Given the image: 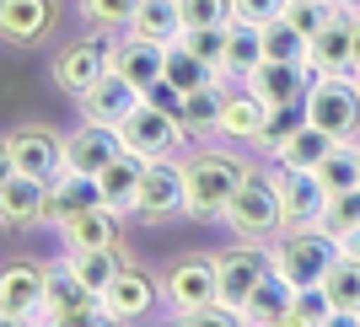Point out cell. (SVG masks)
I'll return each mask as SVG.
<instances>
[{
    "mask_svg": "<svg viewBox=\"0 0 360 327\" xmlns=\"http://www.w3.org/2000/svg\"><path fill=\"white\" fill-rule=\"evenodd\" d=\"M221 220L231 225L237 236H248V241L280 236V231H285V194H280V178L248 166V178H242V188L231 194V204H226Z\"/></svg>",
    "mask_w": 360,
    "mask_h": 327,
    "instance_id": "6da1fadb",
    "label": "cell"
},
{
    "mask_svg": "<svg viewBox=\"0 0 360 327\" xmlns=\"http://www.w3.org/2000/svg\"><path fill=\"white\" fill-rule=\"evenodd\" d=\"M183 172H188V215L194 220H221L231 194L248 178V161L226 156V150H194L183 161Z\"/></svg>",
    "mask_w": 360,
    "mask_h": 327,
    "instance_id": "7a4b0ae2",
    "label": "cell"
},
{
    "mask_svg": "<svg viewBox=\"0 0 360 327\" xmlns=\"http://www.w3.org/2000/svg\"><path fill=\"white\" fill-rule=\"evenodd\" d=\"M269 253H274V268H280L296 290L323 284V274L345 258L339 253V236H333L328 225H290V231H280V241H274Z\"/></svg>",
    "mask_w": 360,
    "mask_h": 327,
    "instance_id": "3957f363",
    "label": "cell"
},
{
    "mask_svg": "<svg viewBox=\"0 0 360 327\" xmlns=\"http://www.w3.org/2000/svg\"><path fill=\"white\" fill-rule=\"evenodd\" d=\"M307 124L328 129L333 140H355L360 134V75H312L307 86Z\"/></svg>",
    "mask_w": 360,
    "mask_h": 327,
    "instance_id": "277c9868",
    "label": "cell"
},
{
    "mask_svg": "<svg viewBox=\"0 0 360 327\" xmlns=\"http://www.w3.org/2000/svg\"><path fill=\"white\" fill-rule=\"evenodd\" d=\"M188 209V172H183L178 156H156L146 161V178H140L135 194V215L140 220H172Z\"/></svg>",
    "mask_w": 360,
    "mask_h": 327,
    "instance_id": "5b68a950",
    "label": "cell"
},
{
    "mask_svg": "<svg viewBox=\"0 0 360 327\" xmlns=\"http://www.w3.org/2000/svg\"><path fill=\"white\" fill-rule=\"evenodd\" d=\"M162 300L183 322H194L210 300H221V279H215V258H178L162 279Z\"/></svg>",
    "mask_w": 360,
    "mask_h": 327,
    "instance_id": "8992f818",
    "label": "cell"
},
{
    "mask_svg": "<svg viewBox=\"0 0 360 327\" xmlns=\"http://www.w3.org/2000/svg\"><path fill=\"white\" fill-rule=\"evenodd\" d=\"M119 134H124V150L156 161V156H178V145H183L188 129H183V119H172V113H162V107H150L146 97H140V107L119 124Z\"/></svg>",
    "mask_w": 360,
    "mask_h": 327,
    "instance_id": "52a82bcc",
    "label": "cell"
},
{
    "mask_svg": "<svg viewBox=\"0 0 360 327\" xmlns=\"http://www.w3.org/2000/svg\"><path fill=\"white\" fill-rule=\"evenodd\" d=\"M274 268V253L269 247H258V241H248V247H231V253L215 258V279H221V300H231V306H248V295H253L258 284H264V274Z\"/></svg>",
    "mask_w": 360,
    "mask_h": 327,
    "instance_id": "ba28073f",
    "label": "cell"
},
{
    "mask_svg": "<svg viewBox=\"0 0 360 327\" xmlns=\"http://www.w3.org/2000/svg\"><path fill=\"white\" fill-rule=\"evenodd\" d=\"M6 166H16V172H32V178H60L65 172V140L54 129H11L6 134Z\"/></svg>",
    "mask_w": 360,
    "mask_h": 327,
    "instance_id": "9c48e42d",
    "label": "cell"
},
{
    "mask_svg": "<svg viewBox=\"0 0 360 327\" xmlns=\"http://www.w3.org/2000/svg\"><path fill=\"white\" fill-rule=\"evenodd\" d=\"M44 295H49V268L38 263H11L0 274V316L6 322H38L44 316Z\"/></svg>",
    "mask_w": 360,
    "mask_h": 327,
    "instance_id": "30bf717a",
    "label": "cell"
},
{
    "mask_svg": "<svg viewBox=\"0 0 360 327\" xmlns=\"http://www.w3.org/2000/svg\"><path fill=\"white\" fill-rule=\"evenodd\" d=\"M280 194H285V231L290 225H323L328 220V188L317 166H280Z\"/></svg>",
    "mask_w": 360,
    "mask_h": 327,
    "instance_id": "8fae6325",
    "label": "cell"
},
{
    "mask_svg": "<svg viewBox=\"0 0 360 327\" xmlns=\"http://www.w3.org/2000/svg\"><path fill=\"white\" fill-rule=\"evenodd\" d=\"M0 220L6 225L49 220V178H32V172L6 166V178H0Z\"/></svg>",
    "mask_w": 360,
    "mask_h": 327,
    "instance_id": "7c38bea8",
    "label": "cell"
},
{
    "mask_svg": "<svg viewBox=\"0 0 360 327\" xmlns=\"http://www.w3.org/2000/svg\"><path fill=\"white\" fill-rule=\"evenodd\" d=\"M307 70L312 75H349L355 70V11H339L323 32H312Z\"/></svg>",
    "mask_w": 360,
    "mask_h": 327,
    "instance_id": "4fadbf2b",
    "label": "cell"
},
{
    "mask_svg": "<svg viewBox=\"0 0 360 327\" xmlns=\"http://www.w3.org/2000/svg\"><path fill=\"white\" fill-rule=\"evenodd\" d=\"M103 75H108V44H103V38L70 44V48L60 54V60H54V86H60V91H70L75 102H81V97H86V91L97 86Z\"/></svg>",
    "mask_w": 360,
    "mask_h": 327,
    "instance_id": "5bb4252c",
    "label": "cell"
},
{
    "mask_svg": "<svg viewBox=\"0 0 360 327\" xmlns=\"http://www.w3.org/2000/svg\"><path fill=\"white\" fill-rule=\"evenodd\" d=\"M156 295H162V284L150 279L146 268H119V279L103 290V306L113 322H140V316H150V306H156Z\"/></svg>",
    "mask_w": 360,
    "mask_h": 327,
    "instance_id": "9a60e30c",
    "label": "cell"
},
{
    "mask_svg": "<svg viewBox=\"0 0 360 327\" xmlns=\"http://www.w3.org/2000/svg\"><path fill=\"white\" fill-rule=\"evenodd\" d=\"M108 70H119L124 81H135L146 91L156 75H167V44H150V38L124 32L119 44H108Z\"/></svg>",
    "mask_w": 360,
    "mask_h": 327,
    "instance_id": "2e32d148",
    "label": "cell"
},
{
    "mask_svg": "<svg viewBox=\"0 0 360 327\" xmlns=\"http://www.w3.org/2000/svg\"><path fill=\"white\" fill-rule=\"evenodd\" d=\"M113 156H124V134L113 124H81L75 134H65V166L75 172H103Z\"/></svg>",
    "mask_w": 360,
    "mask_h": 327,
    "instance_id": "e0dca14e",
    "label": "cell"
},
{
    "mask_svg": "<svg viewBox=\"0 0 360 327\" xmlns=\"http://www.w3.org/2000/svg\"><path fill=\"white\" fill-rule=\"evenodd\" d=\"M248 86H253L269 107H296V102H307L312 70H307V65H290V60H264L253 75H248Z\"/></svg>",
    "mask_w": 360,
    "mask_h": 327,
    "instance_id": "ac0fdd59",
    "label": "cell"
},
{
    "mask_svg": "<svg viewBox=\"0 0 360 327\" xmlns=\"http://www.w3.org/2000/svg\"><path fill=\"white\" fill-rule=\"evenodd\" d=\"M135 107H140V86H135V81H124L119 70H108L103 81H97V86L81 97V119H91V124H113V129H119V124L129 119Z\"/></svg>",
    "mask_w": 360,
    "mask_h": 327,
    "instance_id": "d6986e66",
    "label": "cell"
},
{
    "mask_svg": "<svg viewBox=\"0 0 360 327\" xmlns=\"http://www.w3.org/2000/svg\"><path fill=\"white\" fill-rule=\"evenodd\" d=\"M97 204H108L97 172H75V166H65L60 178L49 182V220H54V225H65L70 215H86V209H97Z\"/></svg>",
    "mask_w": 360,
    "mask_h": 327,
    "instance_id": "ffe728a7",
    "label": "cell"
},
{
    "mask_svg": "<svg viewBox=\"0 0 360 327\" xmlns=\"http://www.w3.org/2000/svg\"><path fill=\"white\" fill-rule=\"evenodd\" d=\"M274 107L258 97L248 81H237V91H226V113H221V134L226 140H253L258 145V134H264V124H269Z\"/></svg>",
    "mask_w": 360,
    "mask_h": 327,
    "instance_id": "44dd1931",
    "label": "cell"
},
{
    "mask_svg": "<svg viewBox=\"0 0 360 327\" xmlns=\"http://www.w3.org/2000/svg\"><path fill=\"white\" fill-rule=\"evenodd\" d=\"M290 306H296V284H290L280 268H269V274H264V284L248 295L242 316H248L253 327H280V322H290Z\"/></svg>",
    "mask_w": 360,
    "mask_h": 327,
    "instance_id": "7402d4cb",
    "label": "cell"
},
{
    "mask_svg": "<svg viewBox=\"0 0 360 327\" xmlns=\"http://www.w3.org/2000/svg\"><path fill=\"white\" fill-rule=\"evenodd\" d=\"M140 178H146V156H135V150L113 156V161H108L103 172H97V182H103V199H108V209H119V215H135Z\"/></svg>",
    "mask_w": 360,
    "mask_h": 327,
    "instance_id": "603a6c76",
    "label": "cell"
},
{
    "mask_svg": "<svg viewBox=\"0 0 360 327\" xmlns=\"http://www.w3.org/2000/svg\"><path fill=\"white\" fill-rule=\"evenodd\" d=\"M60 236L70 253H86V247H119V209H86V215H70V220L60 225Z\"/></svg>",
    "mask_w": 360,
    "mask_h": 327,
    "instance_id": "cb8c5ba5",
    "label": "cell"
},
{
    "mask_svg": "<svg viewBox=\"0 0 360 327\" xmlns=\"http://www.w3.org/2000/svg\"><path fill=\"white\" fill-rule=\"evenodd\" d=\"M54 27V0H0V32L11 44H38Z\"/></svg>",
    "mask_w": 360,
    "mask_h": 327,
    "instance_id": "d4e9b609",
    "label": "cell"
},
{
    "mask_svg": "<svg viewBox=\"0 0 360 327\" xmlns=\"http://www.w3.org/2000/svg\"><path fill=\"white\" fill-rule=\"evenodd\" d=\"M135 38H150V44H178L183 38V6L178 0H140V11L129 16V27Z\"/></svg>",
    "mask_w": 360,
    "mask_h": 327,
    "instance_id": "484cf974",
    "label": "cell"
},
{
    "mask_svg": "<svg viewBox=\"0 0 360 327\" xmlns=\"http://www.w3.org/2000/svg\"><path fill=\"white\" fill-rule=\"evenodd\" d=\"M264 65V27L258 22H231V44H226V81H248V75Z\"/></svg>",
    "mask_w": 360,
    "mask_h": 327,
    "instance_id": "4316f807",
    "label": "cell"
},
{
    "mask_svg": "<svg viewBox=\"0 0 360 327\" xmlns=\"http://www.w3.org/2000/svg\"><path fill=\"white\" fill-rule=\"evenodd\" d=\"M323 290H328L333 306H339V322L360 327V258H339V263L323 274Z\"/></svg>",
    "mask_w": 360,
    "mask_h": 327,
    "instance_id": "83f0119b",
    "label": "cell"
},
{
    "mask_svg": "<svg viewBox=\"0 0 360 327\" xmlns=\"http://www.w3.org/2000/svg\"><path fill=\"white\" fill-rule=\"evenodd\" d=\"M333 145H339V140H333L328 129H317V124H301V129L290 134L285 145L274 150V161H280V166H323V156H328Z\"/></svg>",
    "mask_w": 360,
    "mask_h": 327,
    "instance_id": "f1b7e54d",
    "label": "cell"
},
{
    "mask_svg": "<svg viewBox=\"0 0 360 327\" xmlns=\"http://www.w3.org/2000/svg\"><path fill=\"white\" fill-rule=\"evenodd\" d=\"M221 113H226V86L210 81V86L188 91V102H183V129L188 134H221Z\"/></svg>",
    "mask_w": 360,
    "mask_h": 327,
    "instance_id": "f546056e",
    "label": "cell"
},
{
    "mask_svg": "<svg viewBox=\"0 0 360 327\" xmlns=\"http://www.w3.org/2000/svg\"><path fill=\"white\" fill-rule=\"evenodd\" d=\"M167 81H178L183 91H199V86H210V81H221V70L210 60H199L194 48H188V38H178V44H167Z\"/></svg>",
    "mask_w": 360,
    "mask_h": 327,
    "instance_id": "4dcf8cb0",
    "label": "cell"
},
{
    "mask_svg": "<svg viewBox=\"0 0 360 327\" xmlns=\"http://www.w3.org/2000/svg\"><path fill=\"white\" fill-rule=\"evenodd\" d=\"M65 263L75 268V279L86 284V290H97L103 295L108 284L119 279V268H124V258H119V247H86V253H70Z\"/></svg>",
    "mask_w": 360,
    "mask_h": 327,
    "instance_id": "1f68e13d",
    "label": "cell"
},
{
    "mask_svg": "<svg viewBox=\"0 0 360 327\" xmlns=\"http://www.w3.org/2000/svg\"><path fill=\"white\" fill-rule=\"evenodd\" d=\"M317 178H323V188H328V194L360 188V145H355V140H339V145H333L328 156H323Z\"/></svg>",
    "mask_w": 360,
    "mask_h": 327,
    "instance_id": "d6a6232c",
    "label": "cell"
},
{
    "mask_svg": "<svg viewBox=\"0 0 360 327\" xmlns=\"http://www.w3.org/2000/svg\"><path fill=\"white\" fill-rule=\"evenodd\" d=\"M339 322V306L323 284H307L296 290V306H290V327H333Z\"/></svg>",
    "mask_w": 360,
    "mask_h": 327,
    "instance_id": "836d02e7",
    "label": "cell"
},
{
    "mask_svg": "<svg viewBox=\"0 0 360 327\" xmlns=\"http://www.w3.org/2000/svg\"><path fill=\"white\" fill-rule=\"evenodd\" d=\"M183 6V32L188 27H226L237 22V0H178Z\"/></svg>",
    "mask_w": 360,
    "mask_h": 327,
    "instance_id": "e575fe53",
    "label": "cell"
},
{
    "mask_svg": "<svg viewBox=\"0 0 360 327\" xmlns=\"http://www.w3.org/2000/svg\"><path fill=\"white\" fill-rule=\"evenodd\" d=\"M140 11V0H81V16H86L91 27H129V16Z\"/></svg>",
    "mask_w": 360,
    "mask_h": 327,
    "instance_id": "d590c367",
    "label": "cell"
},
{
    "mask_svg": "<svg viewBox=\"0 0 360 327\" xmlns=\"http://www.w3.org/2000/svg\"><path fill=\"white\" fill-rule=\"evenodd\" d=\"M183 38H188V48H194L199 60H210L215 70H226V44H231V22H226V27H188Z\"/></svg>",
    "mask_w": 360,
    "mask_h": 327,
    "instance_id": "8d00e7d4",
    "label": "cell"
},
{
    "mask_svg": "<svg viewBox=\"0 0 360 327\" xmlns=\"http://www.w3.org/2000/svg\"><path fill=\"white\" fill-rule=\"evenodd\" d=\"M301 124H307V107H301V119H296V107H274V113H269V124H264V134H258V145H264V150L274 156V150L285 145V140L301 129Z\"/></svg>",
    "mask_w": 360,
    "mask_h": 327,
    "instance_id": "74e56055",
    "label": "cell"
},
{
    "mask_svg": "<svg viewBox=\"0 0 360 327\" xmlns=\"http://www.w3.org/2000/svg\"><path fill=\"white\" fill-rule=\"evenodd\" d=\"M339 236V231H349V225H360V188H345V194L328 199V220H323Z\"/></svg>",
    "mask_w": 360,
    "mask_h": 327,
    "instance_id": "f35d334b",
    "label": "cell"
},
{
    "mask_svg": "<svg viewBox=\"0 0 360 327\" xmlns=\"http://www.w3.org/2000/svg\"><path fill=\"white\" fill-rule=\"evenodd\" d=\"M285 6H290V0H237V16L264 27V22H274V16H285Z\"/></svg>",
    "mask_w": 360,
    "mask_h": 327,
    "instance_id": "ab89813d",
    "label": "cell"
},
{
    "mask_svg": "<svg viewBox=\"0 0 360 327\" xmlns=\"http://www.w3.org/2000/svg\"><path fill=\"white\" fill-rule=\"evenodd\" d=\"M339 253H345V258H360V225L339 231Z\"/></svg>",
    "mask_w": 360,
    "mask_h": 327,
    "instance_id": "60d3db41",
    "label": "cell"
},
{
    "mask_svg": "<svg viewBox=\"0 0 360 327\" xmlns=\"http://www.w3.org/2000/svg\"><path fill=\"white\" fill-rule=\"evenodd\" d=\"M355 70H360V11H355Z\"/></svg>",
    "mask_w": 360,
    "mask_h": 327,
    "instance_id": "b9f144b4",
    "label": "cell"
},
{
    "mask_svg": "<svg viewBox=\"0 0 360 327\" xmlns=\"http://www.w3.org/2000/svg\"><path fill=\"white\" fill-rule=\"evenodd\" d=\"M339 6H345V11H360V0H339Z\"/></svg>",
    "mask_w": 360,
    "mask_h": 327,
    "instance_id": "7bdbcfd3",
    "label": "cell"
},
{
    "mask_svg": "<svg viewBox=\"0 0 360 327\" xmlns=\"http://www.w3.org/2000/svg\"><path fill=\"white\" fill-rule=\"evenodd\" d=\"M355 75H360V70H355Z\"/></svg>",
    "mask_w": 360,
    "mask_h": 327,
    "instance_id": "ee69618b",
    "label": "cell"
}]
</instances>
